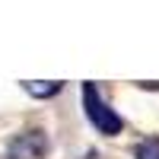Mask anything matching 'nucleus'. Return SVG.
Masks as SVG:
<instances>
[{
  "mask_svg": "<svg viewBox=\"0 0 159 159\" xmlns=\"http://www.w3.org/2000/svg\"><path fill=\"white\" fill-rule=\"evenodd\" d=\"M83 105H86V115H89V121L96 124V130H102V134H108V137L121 134V127H124L121 115L105 105V99L99 96V89L92 86V83L83 86Z\"/></svg>",
  "mask_w": 159,
  "mask_h": 159,
  "instance_id": "1",
  "label": "nucleus"
},
{
  "mask_svg": "<svg viewBox=\"0 0 159 159\" xmlns=\"http://www.w3.org/2000/svg\"><path fill=\"white\" fill-rule=\"evenodd\" d=\"M45 150H48L45 134L29 130V134H22L19 140H13V147H10V159H38Z\"/></svg>",
  "mask_w": 159,
  "mask_h": 159,
  "instance_id": "2",
  "label": "nucleus"
},
{
  "mask_svg": "<svg viewBox=\"0 0 159 159\" xmlns=\"http://www.w3.org/2000/svg\"><path fill=\"white\" fill-rule=\"evenodd\" d=\"M25 92L29 96H38V99H45V96H54V92H61V80H54V83H38V80H29V83H22Z\"/></svg>",
  "mask_w": 159,
  "mask_h": 159,
  "instance_id": "3",
  "label": "nucleus"
},
{
  "mask_svg": "<svg viewBox=\"0 0 159 159\" xmlns=\"http://www.w3.org/2000/svg\"><path fill=\"white\" fill-rule=\"evenodd\" d=\"M134 156H137V159H159V140H143V143H137Z\"/></svg>",
  "mask_w": 159,
  "mask_h": 159,
  "instance_id": "4",
  "label": "nucleus"
}]
</instances>
